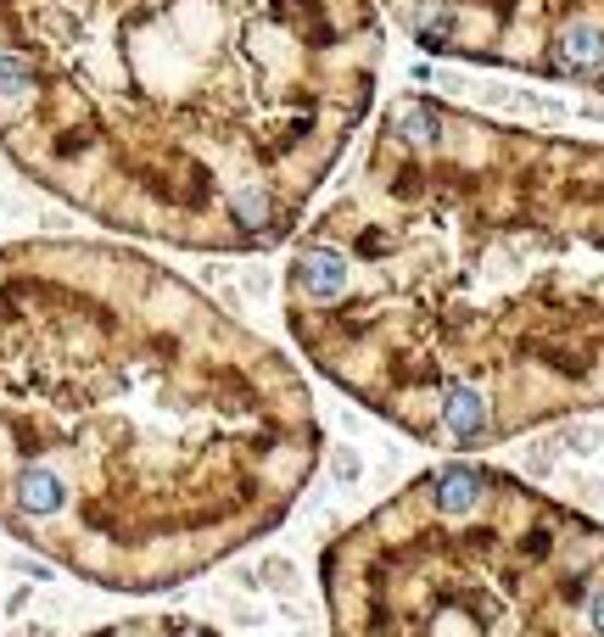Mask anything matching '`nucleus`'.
Here are the masks:
<instances>
[{
  "label": "nucleus",
  "mask_w": 604,
  "mask_h": 637,
  "mask_svg": "<svg viewBox=\"0 0 604 637\" xmlns=\"http://www.w3.org/2000/svg\"><path fill=\"white\" fill-rule=\"evenodd\" d=\"M336 391L453 459L604 409V145L398 95L286 263Z\"/></svg>",
  "instance_id": "f257e3e1"
},
{
  "label": "nucleus",
  "mask_w": 604,
  "mask_h": 637,
  "mask_svg": "<svg viewBox=\"0 0 604 637\" xmlns=\"http://www.w3.org/2000/svg\"><path fill=\"white\" fill-rule=\"evenodd\" d=\"M324 453L303 369L118 240L0 247V531L168 593L281 526Z\"/></svg>",
  "instance_id": "f03ea898"
},
{
  "label": "nucleus",
  "mask_w": 604,
  "mask_h": 637,
  "mask_svg": "<svg viewBox=\"0 0 604 637\" xmlns=\"http://www.w3.org/2000/svg\"><path fill=\"white\" fill-rule=\"evenodd\" d=\"M369 0H0V152L179 252L292 240L376 107Z\"/></svg>",
  "instance_id": "7ed1b4c3"
},
{
  "label": "nucleus",
  "mask_w": 604,
  "mask_h": 637,
  "mask_svg": "<svg viewBox=\"0 0 604 637\" xmlns=\"http://www.w3.org/2000/svg\"><path fill=\"white\" fill-rule=\"evenodd\" d=\"M324 637H604V520L448 459L319 554Z\"/></svg>",
  "instance_id": "20e7f679"
},
{
  "label": "nucleus",
  "mask_w": 604,
  "mask_h": 637,
  "mask_svg": "<svg viewBox=\"0 0 604 637\" xmlns=\"http://www.w3.org/2000/svg\"><path fill=\"white\" fill-rule=\"evenodd\" d=\"M431 57L604 90V0H381Z\"/></svg>",
  "instance_id": "39448f33"
},
{
  "label": "nucleus",
  "mask_w": 604,
  "mask_h": 637,
  "mask_svg": "<svg viewBox=\"0 0 604 637\" xmlns=\"http://www.w3.org/2000/svg\"><path fill=\"white\" fill-rule=\"evenodd\" d=\"M90 637H224V632H213L191 615H129V621H112Z\"/></svg>",
  "instance_id": "423d86ee"
}]
</instances>
